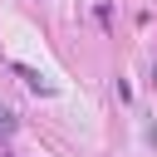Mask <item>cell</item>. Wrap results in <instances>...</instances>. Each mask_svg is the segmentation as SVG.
Here are the masks:
<instances>
[{
    "mask_svg": "<svg viewBox=\"0 0 157 157\" xmlns=\"http://www.w3.org/2000/svg\"><path fill=\"white\" fill-rule=\"evenodd\" d=\"M15 74H20V78H25V83H29L34 93H54V83H49L44 74H34V69H25V64H15Z\"/></svg>",
    "mask_w": 157,
    "mask_h": 157,
    "instance_id": "obj_1",
    "label": "cell"
},
{
    "mask_svg": "<svg viewBox=\"0 0 157 157\" xmlns=\"http://www.w3.org/2000/svg\"><path fill=\"white\" fill-rule=\"evenodd\" d=\"M15 128H20L15 108H5V103H0V142H5V137H15Z\"/></svg>",
    "mask_w": 157,
    "mask_h": 157,
    "instance_id": "obj_2",
    "label": "cell"
},
{
    "mask_svg": "<svg viewBox=\"0 0 157 157\" xmlns=\"http://www.w3.org/2000/svg\"><path fill=\"white\" fill-rule=\"evenodd\" d=\"M0 157H10V152H0Z\"/></svg>",
    "mask_w": 157,
    "mask_h": 157,
    "instance_id": "obj_3",
    "label": "cell"
}]
</instances>
